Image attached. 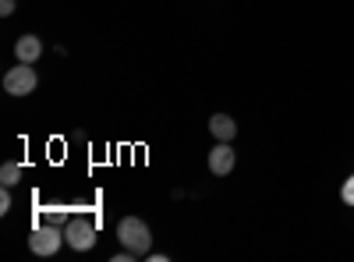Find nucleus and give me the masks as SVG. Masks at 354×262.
Returning a JSON list of instances; mask_svg holds the SVG:
<instances>
[{
    "label": "nucleus",
    "mask_w": 354,
    "mask_h": 262,
    "mask_svg": "<svg viewBox=\"0 0 354 262\" xmlns=\"http://www.w3.org/2000/svg\"><path fill=\"white\" fill-rule=\"evenodd\" d=\"M117 241H121V248L135 252V259H145L153 248V230L142 216H124L117 223Z\"/></svg>",
    "instance_id": "obj_1"
},
{
    "label": "nucleus",
    "mask_w": 354,
    "mask_h": 262,
    "mask_svg": "<svg viewBox=\"0 0 354 262\" xmlns=\"http://www.w3.org/2000/svg\"><path fill=\"white\" fill-rule=\"evenodd\" d=\"M68 241H64V227H53V223H36L32 234H28V252L32 255H57Z\"/></svg>",
    "instance_id": "obj_2"
},
{
    "label": "nucleus",
    "mask_w": 354,
    "mask_h": 262,
    "mask_svg": "<svg viewBox=\"0 0 354 262\" xmlns=\"http://www.w3.org/2000/svg\"><path fill=\"white\" fill-rule=\"evenodd\" d=\"M64 241H68V248H75V252H93L96 241H100V230H96L93 220L78 216V220H68V227H64Z\"/></svg>",
    "instance_id": "obj_3"
},
{
    "label": "nucleus",
    "mask_w": 354,
    "mask_h": 262,
    "mask_svg": "<svg viewBox=\"0 0 354 262\" xmlns=\"http://www.w3.org/2000/svg\"><path fill=\"white\" fill-rule=\"evenodd\" d=\"M36 85H39V75H36V68L32 64H21L18 61V68H11L8 75H4V93L8 96H32L36 93Z\"/></svg>",
    "instance_id": "obj_4"
},
{
    "label": "nucleus",
    "mask_w": 354,
    "mask_h": 262,
    "mask_svg": "<svg viewBox=\"0 0 354 262\" xmlns=\"http://www.w3.org/2000/svg\"><path fill=\"white\" fill-rule=\"evenodd\" d=\"M209 174L213 178H227V174L234 170V163H238V153H234V145L230 142H216L213 149H209Z\"/></svg>",
    "instance_id": "obj_5"
},
{
    "label": "nucleus",
    "mask_w": 354,
    "mask_h": 262,
    "mask_svg": "<svg viewBox=\"0 0 354 262\" xmlns=\"http://www.w3.org/2000/svg\"><path fill=\"white\" fill-rule=\"evenodd\" d=\"M15 57H18L21 64H36L39 57H43V39L32 36V32L18 36V43H15Z\"/></svg>",
    "instance_id": "obj_6"
},
{
    "label": "nucleus",
    "mask_w": 354,
    "mask_h": 262,
    "mask_svg": "<svg viewBox=\"0 0 354 262\" xmlns=\"http://www.w3.org/2000/svg\"><path fill=\"white\" fill-rule=\"evenodd\" d=\"M209 135L216 142H234V135H238V124H234L230 113H213L209 118Z\"/></svg>",
    "instance_id": "obj_7"
},
{
    "label": "nucleus",
    "mask_w": 354,
    "mask_h": 262,
    "mask_svg": "<svg viewBox=\"0 0 354 262\" xmlns=\"http://www.w3.org/2000/svg\"><path fill=\"white\" fill-rule=\"evenodd\" d=\"M21 181V163H4L0 167V185L4 188H15Z\"/></svg>",
    "instance_id": "obj_8"
},
{
    "label": "nucleus",
    "mask_w": 354,
    "mask_h": 262,
    "mask_svg": "<svg viewBox=\"0 0 354 262\" xmlns=\"http://www.w3.org/2000/svg\"><path fill=\"white\" fill-rule=\"evenodd\" d=\"M68 213H61V209H53V213H39V220L36 223H53V227H68Z\"/></svg>",
    "instance_id": "obj_9"
},
{
    "label": "nucleus",
    "mask_w": 354,
    "mask_h": 262,
    "mask_svg": "<svg viewBox=\"0 0 354 262\" xmlns=\"http://www.w3.org/2000/svg\"><path fill=\"white\" fill-rule=\"evenodd\" d=\"M340 202H344V206H354V174L340 185Z\"/></svg>",
    "instance_id": "obj_10"
},
{
    "label": "nucleus",
    "mask_w": 354,
    "mask_h": 262,
    "mask_svg": "<svg viewBox=\"0 0 354 262\" xmlns=\"http://www.w3.org/2000/svg\"><path fill=\"white\" fill-rule=\"evenodd\" d=\"M15 8H18L15 0H0V15H4V18H11V15H15Z\"/></svg>",
    "instance_id": "obj_11"
},
{
    "label": "nucleus",
    "mask_w": 354,
    "mask_h": 262,
    "mask_svg": "<svg viewBox=\"0 0 354 262\" xmlns=\"http://www.w3.org/2000/svg\"><path fill=\"white\" fill-rule=\"evenodd\" d=\"M11 209V191L4 188V191H0V213H8Z\"/></svg>",
    "instance_id": "obj_12"
}]
</instances>
